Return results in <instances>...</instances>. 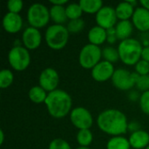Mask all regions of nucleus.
I'll use <instances>...</instances> for the list:
<instances>
[{
	"label": "nucleus",
	"mask_w": 149,
	"mask_h": 149,
	"mask_svg": "<svg viewBox=\"0 0 149 149\" xmlns=\"http://www.w3.org/2000/svg\"><path fill=\"white\" fill-rule=\"evenodd\" d=\"M137 4L135 0L120 2L115 7V11L118 19L120 20H129L134 13V6Z\"/></svg>",
	"instance_id": "16"
},
{
	"label": "nucleus",
	"mask_w": 149,
	"mask_h": 149,
	"mask_svg": "<svg viewBox=\"0 0 149 149\" xmlns=\"http://www.w3.org/2000/svg\"><path fill=\"white\" fill-rule=\"evenodd\" d=\"M141 59L146 60L149 63V45L144 46L141 52Z\"/></svg>",
	"instance_id": "35"
},
{
	"label": "nucleus",
	"mask_w": 149,
	"mask_h": 149,
	"mask_svg": "<svg viewBox=\"0 0 149 149\" xmlns=\"http://www.w3.org/2000/svg\"><path fill=\"white\" fill-rule=\"evenodd\" d=\"M139 101L141 111L146 114H149V90L141 93Z\"/></svg>",
	"instance_id": "31"
},
{
	"label": "nucleus",
	"mask_w": 149,
	"mask_h": 149,
	"mask_svg": "<svg viewBox=\"0 0 149 149\" xmlns=\"http://www.w3.org/2000/svg\"><path fill=\"white\" fill-rule=\"evenodd\" d=\"M143 46L136 38H127L120 42L118 52L120 59L127 65H135L141 59Z\"/></svg>",
	"instance_id": "3"
},
{
	"label": "nucleus",
	"mask_w": 149,
	"mask_h": 149,
	"mask_svg": "<svg viewBox=\"0 0 149 149\" xmlns=\"http://www.w3.org/2000/svg\"><path fill=\"white\" fill-rule=\"evenodd\" d=\"M50 3L52 5H65L68 3L67 0H51Z\"/></svg>",
	"instance_id": "37"
},
{
	"label": "nucleus",
	"mask_w": 149,
	"mask_h": 149,
	"mask_svg": "<svg viewBox=\"0 0 149 149\" xmlns=\"http://www.w3.org/2000/svg\"><path fill=\"white\" fill-rule=\"evenodd\" d=\"M69 34L66 26L63 24H52L45 33V39L46 45L52 50L63 49L69 39Z\"/></svg>",
	"instance_id": "4"
},
{
	"label": "nucleus",
	"mask_w": 149,
	"mask_h": 149,
	"mask_svg": "<svg viewBox=\"0 0 149 149\" xmlns=\"http://www.w3.org/2000/svg\"><path fill=\"white\" fill-rule=\"evenodd\" d=\"M95 20L97 25L106 30L114 27L118 23V17L116 15L115 8H113L110 5H104L95 14Z\"/></svg>",
	"instance_id": "10"
},
{
	"label": "nucleus",
	"mask_w": 149,
	"mask_h": 149,
	"mask_svg": "<svg viewBox=\"0 0 149 149\" xmlns=\"http://www.w3.org/2000/svg\"><path fill=\"white\" fill-rule=\"evenodd\" d=\"M134 26L140 31H149V10L144 7H137L132 17Z\"/></svg>",
	"instance_id": "15"
},
{
	"label": "nucleus",
	"mask_w": 149,
	"mask_h": 149,
	"mask_svg": "<svg viewBox=\"0 0 149 149\" xmlns=\"http://www.w3.org/2000/svg\"><path fill=\"white\" fill-rule=\"evenodd\" d=\"M85 27V21L82 18H77L70 20L67 23L66 28L70 33H78Z\"/></svg>",
	"instance_id": "28"
},
{
	"label": "nucleus",
	"mask_w": 149,
	"mask_h": 149,
	"mask_svg": "<svg viewBox=\"0 0 149 149\" xmlns=\"http://www.w3.org/2000/svg\"><path fill=\"white\" fill-rule=\"evenodd\" d=\"M128 140L131 148L134 149H146L149 146V134L141 129L132 133Z\"/></svg>",
	"instance_id": "17"
},
{
	"label": "nucleus",
	"mask_w": 149,
	"mask_h": 149,
	"mask_svg": "<svg viewBox=\"0 0 149 149\" xmlns=\"http://www.w3.org/2000/svg\"><path fill=\"white\" fill-rule=\"evenodd\" d=\"M76 149H91V148H86V147H79V148H77Z\"/></svg>",
	"instance_id": "40"
},
{
	"label": "nucleus",
	"mask_w": 149,
	"mask_h": 149,
	"mask_svg": "<svg viewBox=\"0 0 149 149\" xmlns=\"http://www.w3.org/2000/svg\"><path fill=\"white\" fill-rule=\"evenodd\" d=\"M72 124L79 130L90 129L93 123V115L90 111L83 107H77L70 113Z\"/></svg>",
	"instance_id": "9"
},
{
	"label": "nucleus",
	"mask_w": 149,
	"mask_h": 149,
	"mask_svg": "<svg viewBox=\"0 0 149 149\" xmlns=\"http://www.w3.org/2000/svg\"><path fill=\"white\" fill-rule=\"evenodd\" d=\"M3 27L9 33H17L23 27V18L18 13L7 12L3 17Z\"/></svg>",
	"instance_id": "14"
},
{
	"label": "nucleus",
	"mask_w": 149,
	"mask_h": 149,
	"mask_svg": "<svg viewBox=\"0 0 149 149\" xmlns=\"http://www.w3.org/2000/svg\"><path fill=\"white\" fill-rule=\"evenodd\" d=\"M146 149H149V146H148V147H147V148H146Z\"/></svg>",
	"instance_id": "41"
},
{
	"label": "nucleus",
	"mask_w": 149,
	"mask_h": 149,
	"mask_svg": "<svg viewBox=\"0 0 149 149\" xmlns=\"http://www.w3.org/2000/svg\"><path fill=\"white\" fill-rule=\"evenodd\" d=\"M102 58L104 60L112 64L117 62L120 59L118 49L114 48L113 46H106L102 49Z\"/></svg>",
	"instance_id": "26"
},
{
	"label": "nucleus",
	"mask_w": 149,
	"mask_h": 149,
	"mask_svg": "<svg viewBox=\"0 0 149 149\" xmlns=\"http://www.w3.org/2000/svg\"><path fill=\"white\" fill-rule=\"evenodd\" d=\"M77 141L80 147H86L90 146L93 140V135L90 129H82L79 130L76 135Z\"/></svg>",
	"instance_id": "24"
},
{
	"label": "nucleus",
	"mask_w": 149,
	"mask_h": 149,
	"mask_svg": "<svg viewBox=\"0 0 149 149\" xmlns=\"http://www.w3.org/2000/svg\"><path fill=\"white\" fill-rule=\"evenodd\" d=\"M50 19V10L45 4L34 3L28 8L27 20L31 26L37 29L45 27Z\"/></svg>",
	"instance_id": "5"
},
{
	"label": "nucleus",
	"mask_w": 149,
	"mask_h": 149,
	"mask_svg": "<svg viewBox=\"0 0 149 149\" xmlns=\"http://www.w3.org/2000/svg\"><path fill=\"white\" fill-rule=\"evenodd\" d=\"M24 6V3L22 0H9L7 3V8L9 12L18 13L22 10Z\"/></svg>",
	"instance_id": "32"
},
{
	"label": "nucleus",
	"mask_w": 149,
	"mask_h": 149,
	"mask_svg": "<svg viewBox=\"0 0 149 149\" xmlns=\"http://www.w3.org/2000/svg\"><path fill=\"white\" fill-rule=\"evenodd\" d=\"M14 81V74L9 69H3L0 72V87L7 88Z\"/></svg>",
	"instance_id": "27"
},
{
	"label": "nucleus",
	"mask_w": 149,
	"mask_h": 149,
	"mask_svg": "<svg viewBox=\"0 0 149 149\" xmlns=\"http://www.w3.org/2000/svg\"><path fill=\"white\" fill-rule=\"evenodd\" d=\"M8 61L12 69L17 72L24 71L31 63L29 50L24 46H13L8 54Z\"/></svg>",
	"instance_id": "7"
},
{
	"label": "nucleus",
	"mask_w": 149,
	"mask_h": 149,
	"mask_svg": "<svg viewBox=\"0 0 149 149\" xmlns=\"http://www.w3.org/2000/svg\"><path fill=\"white\" fill-rule=\"evenodd\" d=\"M65 11H66V16L70 20L81 18V16L84 12L79 3H71L67 4L65 6Z\"/></svg>",
	"instance_id": "25"
},
{
	"label": "nucleus",
	"mask_w": 149,
	"mask_h": 149,
	"mask_svg": "<svg viewBox=\"0 0 149 149\" xmlns=\"http://www.w3.org/2000/svg\"><path fill=\"white\" fill-rule=\"evenodd\" d=\"M139 74L136 72H131L125 68L116 69L113 77V85L119 90L127 91L135 86Z\"/></svg>",
	"instance_id": "8"
},
{
	"label": "nucleus",
	"mask_w": 149,
	"mask_h": 149,
	"mask_svg": "<svg viewBox=\"0 0 149 149\" xmlns=\"http://www.w3.org/2000/svg\"><path fill=\"white\" fill-rule=\"evenodd\" d=\"M129 140L123 136L112 137L107 143V149H130Z\"/></svg>",
	"instance_id": "23"
},
{
	"label": "nucleus",
	"mask_w": 149,
	"mask_h": 149,
	"mask_svg": "<svg viewBox=\"0 0 149 149\" xmlns=\"http://www.w3.org/2000/svg\"><path fill=\"white\" fill-rule=\"evenodd\" d=\"M48 149H72L70 144L64 139L56 138L52 140L50 144Z\"/></svg>",
	"instance_id": "30"
},
{
	"label": "nucleus",
	"mask_w": 149,
	"mask_h": 149,
	"mask_svg": "<svg viewBox=\"0 0 149 149\" xmlns=\"http://www.w3.org/2000/svg\"><path fill=\"white\" fill-rule=\"evenodd\" d=\"M47 95V92L45 89H43L40 86H34L28 92V96L30 100L35 104L45 103Z\"/></svg>",
	"instance_id": "21"
},
{
	"label": "nucleus",
	"mask_w": 149,
	"mask_h": 149,
	"mask_svg": "<svg viewBox=\"0 0 149 149\" xmlns=\"http://www.w3.org/2000/svg\"><path fill=\"white\" fill-rule=\"evenodd\" d=\"M4 141V134L3 130H0V145H3Z\"/></svg>",
	"instance_id": "39"
},
{
	"label": "nucleus",
	"mask_w": 149,
	"mask_h": 149,
	"mask_svg": "<svg viewBox=\"0 0 149 149\" xmlns=\"http://www.w3.org/2000/svg\"><path fill=\"white\" fill-rule=\"evenodd\" d=\"M135 72L139 75H148L149 74V63L146 60L141 59L135 65Z\"/></svg>",
	"instance_id": "33"
},
{
	"label": "nucleus",
	"mask_w": 149,
	"mask_h": 149,
	"mask_svg": "<svg viewBox=\"0 0 149 149\" xmlns=\"http://www.w3.org/2000/svg\"><path fill=\"white\" fill-rule=\"evenodd\" d=\"M102 58V49L92 44L84 45L79 55V65L85 69H93L98 63H100Z\"/></svg>",
	"instance_id": "6"
},
{
	"label": "nucleus",
	"mask_w": 149,
	"mask_h": 149,
	"mask_svg": "<svg viewBox=\"0 0 149 149\" xmlns=\"http://www.w3.org/2000/svg\"><path fill=\"white\" fill-rule=\"evenodd\" d=\"M97 124L102 132L113 137L120 136L128 129L127 116L123 112L114 108L102 111L98 116Z\"/></svg>",
	"instance_id": "1"
},
{
	"label": "nucleus",
	"mask_w": 149,
	"mask_h": 149,
	"mask_svg": "<svg viewBox=\"0 0 149 149\" xmlns=\"http://www.w3.org/2000/svg\"><path fill=\"white\" fill-rule=\"evenodd\" d=\"M118 40L115 26L107 30V41L109 44H114Z\"/></svg>",
	"instance_id": "34"
},
{
	"label": "nucleus",
	"mask_w": 149,
	"mask_h": 149,
	"mask_svg": "<svg viewBox=\"0 0 149 149\" xmlns=\"http://www.w3.org/2000/svg\"><path fill=\"white\" fill-rule=\"evenodd\" d=\"M114 72L115 69L112 63L102 60L91 70V74L94 80L98 82H104L112 79Z\"/></svg>",
	"instance_id": "12"
},
{
	"label": "nucleus",
	"mask_w": 149,
	"mask_h": 149,
	"mask_svg": "<svg viewBox=\"0 0 149 149\" xmlns=\"http://www.w3.org/2000/svg\"><path fill=\"white\" fill-rule=\"evenodd\" d=\"M79 3L83 11L89 14H96L104 6L101 0H80Z\"/></svg>",
	"instance_id": "22"
},
{
	"label": "nucleus",
	"mask_w": 149,
	"mask_h": 149,
	"mask_svg": "<svg viewBox=\"0 0 149 149\" xmlns=\"http://www.w3.org/2000/svg\"><path fill=\"white\" fill-rule=\"evenodd\" d=\"M22 42L28 50L37 49L42 42V35L39 29L32 26L25 28L22 34Z\"/></svg>",
	"instance_id": "13"
},
{
	"label": "nucleus",
	"mask_w": 149,
	"mask_h": 149,
	"mask_svg": "<svg viewBox=\"0 0 149 149\" xmlns=\"http://www.w3.org/2000/svg\"><path fill=\"white\" fill-rule=\"evenodd\" d=\"M87 38L89 44L99 46L107 41V30L99 25H95L89 30Z\"/></svg>",
	"instance_id": "18"
},
{
	"label": "nucleus",
	"mask_w": 149,
	"mask_h": 149,
	"mask_svg": "<svg viewBox=\"0 0 149 149\" xmlns=\"http://www.w3.org/2000/svg\"><path fill=\"white\" fill-rule=\"evenodd\" d=\"M45 105L51 116L56 119H61L72 112V100L67 92L56 89L48 93Z\"/></svg>",
	"instance_id": "2"
},
{
	"label": "nucleus",
	"mask_w": 149,
	"mask_h": 149,
	"mask_svg": "<svg viewBox=\"0 0 149 149\" xmlns=\"http://www.w3.org/2000/svg\"><path fill=\"white\" fill-rule=\"evenodd\" d=\"M134 24L130 20H120L115 25V30L117 33L118 39L120 41L130 38V36L133 33Z\"/></svg>",
	"instance_id": "19"
},
{
	"label": "nucleus",
	"mask_w": 149,
	"mask_h": 149,
	"mask_svg": "<svg viewBox=\"0 0 149 149\" xmlns=\"http://www.w3.org/2000/svg\"><path fill=\"white\" fill-rule=\"evenodd\" d=\"M50 17L56 24H64L68 19L66 16L65 6L52 5L50 8Z\"/></svg>",
	"instance_id": "20"
},
{
	"label": "nucleus",
	"mask_w": 149,
	"mask_h": 149,
	"mask_svg": "<svg viewBox=\"0 0 149 149\" xmlns=\"http://www.w3.org/2000/svg\"><path fill=\"white\" fill-rule=\"evenodd\" d=\"M127 130H130L132 131V133L134 132H136L138 130H141L140 129V124L138 122H135V121H133L131 123L128 124V129Z\"/></svg>",
	"instance_id": "36"
},
{
	"label": "nucleus",
	"mask_w": 149,
	"mask_h": 149,
	"mask_svg": "<svg viewBox=\"0 0 149 149\" xmlns=\"http://www.w3.org/2000/svg\"><path fill=\"white\" fill-rule=\"evenodd\" d=\"M140 3H141L142 7H144L145 9L149 10V0H141Z\"/></svg>",
	"instance_id": "38"
},
{
	"label": "nucleus",
	"mask_w": 149,
	"mask_h": 149,
	"mask_svg": "<svg viewBox=\"0 0 149 149\" xmlns=\"http://www.w3.org/2000/svg\"><path fill=\"white\" fill-rule=\"evenodd\" d=\"M59 82V76L58 72L52 67L45 68L39 74L38 86H40L46 92L51 93L57 89Z\"/></svg>",
	"instance_id": "11"
},
{
	"label": "nucleus",
	"mask_w": 149,
	"mask_h": 149,
	"mask_svg": "<svg viewBox=\"0 0 149 149\" xmlns=\"http://www.w3.org/2000/svg\"><path fill=\"white\" fill-rule=\"evenodd\" d=\"M135 86L138 90L142 93L149 90V74L148 75H139Z\"/></svg>",
	"instance_id": "29"
}]
</instances>
